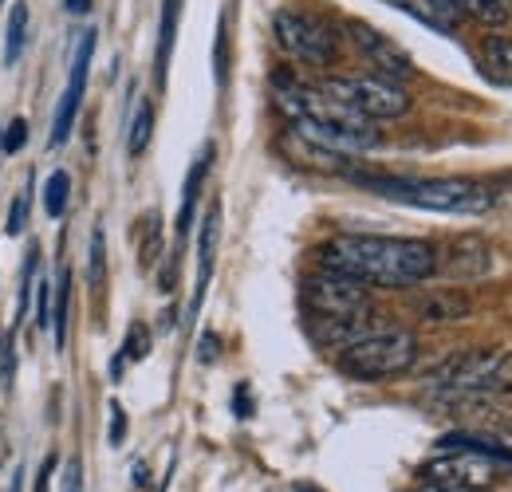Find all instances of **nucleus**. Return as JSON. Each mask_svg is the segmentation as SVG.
Returning a JSON list of instances; mask_svg holds the SVG:
<instances>
[{
  "mask_svg": "<svg viewBox=\"0 0 512 492\" xmlns=\"http://www.w3.org/2000/svg\"><path fill=\"white\" fill-rule=\"evenodd\" d=\"M414 363H418V339L398 327L363 331L339 351V370L355 382H386V378L406 374Z\"/></svg>",
  "mask_w": 512,
  "mask_h": 492,
  "instance_id": "nucleus-5",
  "label": "nucleus"
},
{
  "mask_svg": "<svg viewBox=\"0 0 512 492\" xmlns=\"http://www.w3.org/2000/svg\"><path fill=\"white\" fill-rule=\"evenodd\" d=\"M213 347H217V339H213V335H205V339H201V363H213V355H217Z\"/></svg>",
  "mask_w": 512,
  "mask_h": 492,
  "instance_id": "nucleus-34",
  "label": "nucleus"
},
{
  "mask_svg": "<svg viewBox=\"0 0 512 492\" xmlns=\"http://www.w3.org/2000/svg\"><path fill=\"white\" fill-rule=\"evenodd\" d=\"M178 20H182V0H162V16H158V52H154V79H158V87H166V71H170L174 40H178Z\"/></svg>",
  "mask_w": 512,
  "mask_h": 492,
  "instance_id": "nucleus-13",
  "label": "nucleus"
},
{
  "mask_svg": "<svg viewBox=\"0 0 512 492\" xmlns=\"http://www.w3.org/2000/svg\"><path fill=\"white\" fill-rule=\"evenodd\" d=\"M52 296H56V288L48 284V276L36 284V327L40 331H48L52 327Z\"/></svg>",
  "mask_w": 512,
  "mask_h": 492,
  "instance_id": "nucleus-27",
  "label": "nucleus"
},
{
  "mask_svg": "<svg viewBox=\"0 0 512 492\" xmlns=\"http://www.w3.org/2000/svg\"><path fill=\"white\" fill-rule=\"evenodd\" d=\"M272 99L280 107V115L288 119V130L316 142L323 150L335 154H367L383 142L379 126L363 115H355L351 107H343L339 99H331L323 87L300 83L292 71H276L272 75Z\"/></svg>",
  "mask_w": 512,
  "mask_h": 492,
  "instance_id": "nucleus-2",
  "label": "nucleus"
},
{
  "mask_svg": "<svg viewBox=\"0 0 512 492\" xmlns=\"http://www.w3.org/2000/svg\"><path fill=\"white\" fill-rule=\"evenodd\" d=\"M331 99H339L343 107H351L355 115L383 123V119H402L410 111V95L402 83L386 79V75H331L320 83Z\"/></svg>",
  "mask_w": 512,
  "mask_h": 492,
  "instance_id": "nucleus-6",
  "label": "nucleus"
},
{
  "mask_svg": "<svg viewBox=\"0 0 512 492\" xmlns=\"http://www.w3.org/2000/svg\"><path fill=\"white\" fill-rule=\"evenodd\" d=\"M217 241H221V201H213L201 217V233H197V284H193V315L201 308L209 280H213V260H217Z\"/></svg>",
  "mask_w": 512,
  "mask_h": 492,
  "instance_id": "nucleus-11",
  "label": "nucleus"
},
{
  "mask_svg": "<svg viewBox=\"0 0 512 492\" xmlns=\"http://www.w3.org/2000/svg\"><path fill=\"white\" fill-rule=\"evenodd\" d=\"M158 252H162V225H158V213H154V217H146V241H142V252H138L142 268H150L158 260Z\"/></svg>",
  "mask_w": 512,
  "mask_h": 492,
  "instance_id": "nucleus-26",
  "label": "nucleus"
},
{
  "mask_svg": "<svg viewBox=\"0 0 512 492\" xmlns=\"http://www.w3.org/2000/svg\"><path fill=\"white\" fill-rule=\"evenodd\" d=\"M477 60L489 83L512 87V36H485L477 48Z\"/></svg>",
  "mask_w": 512,
  "mask_h": 492,
  "instance_id": "nucleus-14",
  "label": "nucleus"
},
{
  "mask_svg": "<svg viewBox=\"0 0 512 492\" xmlns=\"http://www.w3.org/2000/svg\"><path fill=\"white\" fill-rule=\"evenodd\" d=\"M304 304L312 311V323H316V335L327 343H351L355 335H363V319L371 311L367 300V288L351 276H339V272H316L304 280Z\"/></svg>",
  "mask_w": 512,
  "mask_h": 492,
  "instance_id": "nucleus-3",
  "label": "nucleus"
},
{
  "mask_svg": "<svg viewBox=\"0 0 512 492\" xmlns=\"http://www.w3.org/2000/svg\"><path fill=\"white\" fill-rule=\"evenodd\" d=\"M347 36H351V44L359 48V56L375 67V75H386V79H394V83L414 79V60H410V52H406L402 44H394L386 32L363 24V20H351V24H347Z\"/></svg>",
  "mask_w": 512,
  "mask_h": 492,
  "instance_id": "nucleus-9",
  "label": "nucleus"
},
{
  "mask_svg": "<svg viewBox=\"0 0 512 492\" xmlns=\"http://www.w3.org/2000/svg\"><path fill=\"white\" fill-rule=\"evenodd\" d=\"M363 185L379 197L426 209V213L481 217L493 209V189L465 182V178H363Z\"/></svg>",
  "mask_w": 512,
  "mask_h": 492,
  "instance_id": "nucleus-4",
  "label": "nucleus"
},
{
  "mask_svg": "<svg viewBox=\"0 0 512 492\" xmlns=\"http://www.w3.org/2000/svg\"><path fill=\"white\" fill-rule=\"evenodd\" d=\"M56 465H60L56 457H48V461L40 465V473H36V489H32V492H48V489H52V473H56Z\"/></svg>",
  "mask_w": 512,
  "mask_h": 492,
  "instance_id": "nucleus-32",
  "label": "nucleus"
},
{
  "mask_svg": "<svg viewBox=\"0 0 512 492\" xmlns=\"http://www.w3.org/2000/svg\"><path fill=\"white\" fill-rule=\"evenodd\" d=\"M24 142H28V123L24 119H12V123L4 126V134H0V150L4 154H16V150H24Z\"/></svg>",
  "mask_w": 512,
  "mask_h": 492,
  "instance_id": "nucleus-30",
  "label": "nucleus"
},
{
  "mask_svg": "<svg viewBox=\"0 0 512 492\" xmlns=\"http://www.w3.org/2000/svg\"><path fill=\"white\" fill-rule=\"evenodd\" d=\"M67 308H71V268L60 272L56 296H52V339H56V347H64L67 339Z\"/></svg>",
  "mask_w": 512,
  "mask_h": 492,
  "instance_id": "nucleus-18",
  "label": "nucleus"
},
{
  "mask_svg": "<svg viewBox=\"0 0 512 492\" xmlns=\"http://www.w3.org/2000/svg\"><path fill=\"white\" fill-rule=\"evenodd\" d=\"M87 280H91V288H103V280H107V237H103V229H99V225H95V233H91Z\"/></svg>",
  "mask_w": 512,
  "mask_h": 492,
  "instance_id": "nucleus-22",
  "label": "nucleus"
},
{
  "mask_svg": "<svg viewBox=\"0 0 512 492\" xmlns=\"http://www.w3.org/2000/svg\"><path fill=\"white\" fill-rule=\"evenodd\" d=\"M272 36L276 44L300 63H312V67H327V63L339 60V36L335 28L320 20L316 12H304V8H280L272 16Z\"/></svg>",
  "mask_w": 512,
  "mask_h": 492,
  "instance_id": "nucleus-7",
  "label": "nucleus"
},
{
  "mask_svg": "<svg viewBox=\"0 0 512 492\" xmlns=\"http://www.w3.org/2000/svg\"><path fill=\"white\" fill-rule=\"evenodd\" d=\"M123 437H127V414L119 402H111V445H123Z\"/></svg>",
  "mask_w": 512,
  "mask_h": 492,
  "instance_id": "nucleus-31",
  "label": "nucleus"
},
{
  "mask_svg": "<svg viewBox=\"0 0 512 492\" xmlns=\"http://www.w3.org/2000/svg\"><path fill=\"white\" fill-rule=\"evenodd\" d=\"M0 4H4V0H0Z\"/></svg>",
  "mask_w": 512,
  "mask_h": 492,
  "instance_id": "nucleus-38",
  "label": "nucleus"
},
{
  "mask_svg": "<svg viewBox=\"0 0 512 492\" xmlns=\"http://www.w3.org/2000/svg\"><path fill=\"white\" fill-rule=\"evenodd\" d=\"M91 56H95V28H87V32H83V40H79V52H75V63H71V79H67V91H64V99H60L56 123H52V146H64L67 138H71L75 115H79V107H83V95H87Z\"/></svg>",
  "mask_w": 512,
  "mask_h": 492,
  "instance_id": "nucleus-10",
  "label": "nucleus"
},
{
  "mask_svg": "<svg viewBox=\"0 0 512 492\" xmlns=\"http://www.w3.org/2000/svg\"><path fill=\"white\" fill-rule=\"evenodd\" d=\"M146 355H150V331H146L142 323H130L127 343H123L119 359H123V363H138V359H146Z\"/></svg>",
  "mask_w": 512,
  "mask_h": 492,
  "instance_id": "nucleus-24",
  "label": "nucleus"
},
{
  "mask_svg": "<svg viewBox=\"0 0 512 492\" xmlns=\"http://www.w3.org/2000/svg\"><path fill=\"white\" fill-rule=\"evenodd\" d=\"M481 390H493V394H512V351L505 355H489V367L481 378Z\"/></svg>",
  "mask_w": 512,
  "mask_h": 492,
  "instance_id": "nucleus-20",
  "label": "nucleus"
},
{
  "mask_svg": "<svg viewBox=\"0 0 512 492\" xmlns=\"http://www.w3.org/2000/svg\"><path fill=\"white\" fill-rule=\"evenodd\" d=\"M0 154H4V150H0Z\"/></svg>",
  "mask_w": 512,
  "mask_h": 492,
  "instance_id": "nucleus-39",
  "label": "nucleus"
},
{
  "mask_svg": "<svg viewBox=\"0 0 512 492\" xmlns=\"http://www.w3.org/2000/svg\"><path fill=\"white\" fill-rule=\"evenodd\" d=\"M67 197H71V178H67V170L48 174V185H44V213H48V217H64Z\"/></svg>",
  "mask_w": 512,
  "mask_h": 492,
  "instance_id": "nucleus-21",
  "label": "nucleus"
},
{
  "mask_svg": "<svg viewBox=\"0 0 512 492\" xmlns=\"http://www.w3.org/2000/svg\"><path fill=\"white\" fill-rule=\"evenodd\" d=\"M457 453H449L442 461L426 465V477L434 485H449V489H469V492H485L497 481V457L481 453V449H461V445H449Z\"/></svg>",
  "mask_w": 512,
  "mask_h": 492,
  "instance_id": "nucleus-8",
  "label": "nucleus"
},
{
  "mask_svg": "<svg viewBox=\"0 0 512 492\" xmlns=\"http://www.w3.org/2000/svg\"><path fill=\"white\" fill-rule=\"evenodd\" d=\"M67 12H75V16L91 12V0H67Z\"/></svg>",
  "mask_w": 512,
  "mask_h": 492,
  "instance_id": "nucleus-35",
  "label": "nucleus"
},
{
  "mask_svg": "<svg viewBox=\"0 0 512 492\" xmlns=\"http://www.w3.org/2000/svg\"><path fill=\"white\" fill-rule=\"evenodd\" d=\"M461 311H465V304H461V300H446V296H434V300L422 304V315H426V319H457Z\"/></svg>",
  "mask_w": 512,
  "mask_h": 492,
  "instance_id": "nucleus-28",
  "label": "nucleus"
},
{
  "mask_svg": "<svg viewBox=\"0 0 512 492\" xmlns=\"http://www.w3.org/2000/svg\"><path fill=\"white\" fill-rule=\"evenodd\" d=\"M28 201H32L28 189H20V193L12 197V205H8V221H4V233H8V237H20V233L28 229Z\"/></svg>",
  "mask_w": 512,
  "mask_h": 492,
  "instance_id": "nucleus-25",
  "label": "nucleus"
},
{
  "mask_svg": "<svg viewBox=\"0 0 512 492\" xmlns=\"http://www.w3.org/2000/svg\"><path fill=\"white\" fill-rule=\"evenodd\" d=\"M146 481H150V473H146V465L138 461V465H134V485H146Z\"/></svg>",
  "mask_w": 512,
  "mask_h": 492,
  "instance_id": "nucleus-36",
  "label": "nucleus"
},
{
  "mask_svg": "<svg viewBox=\"0 0 512 492\" xmlns=\"http://www.w3.org/2000/svg\"><path fill=\"white\" fill-rule=\"evenodd\" d=\"M12 378H16V347L12 335H0V386L12 390Z\"/></svg>",
  "mask_w": 512,
  "mask_h": 492,
  "instance_id": "nucleus-29",
  "label": "nucleus"
},
{
  "mask_svg": "<svg viewBox=\"0 0 512 492\" xmlns=\"http://www.w3.org/2000/svg\"><path fill=\"white\" fill-rule=\"evenodd\" d=\"M209 166H213V146H205L201 154H197V162L190 166V174H186V185H182V209H178V233L186 237L193 225V213H197V197H201V185L209 178Z\"/></svg>",
  "mask_w": 512,
  "mask_h": 492,
  "instance_id": "nucleus-15",
  "label": "nucleus"
},
{
  "mask_svg": "<svg viewBox=\"0 0 512 492\" xmlns=\"http://www.w3.org/2000/svg\"><path fill=\"white\" fill-rule=\"evenodd\" d=\"M213 75H217V87L229 83V24L225 16L217 20V44H213Z\"/></svg>",
  "mask_w": 512,
  "mask_h": 492,
  "instance_id": "nucleus-23",
  "label": "nucleus"
},
{
  "mask_svg": "<svg viewBox=\"0 0 512 492\" xmlns=\"http://www.w3.org/2000/svg\"><path fill=\"white\" fill-rule=\"evenodd\" d=\"M461 16H473L485 28H501L509 20V0H453Z\"/></svg>",
  "mask_w": 512,
  "mask_h": 492,
  "instance_id": "nucleus-16",
  "label": "nucleus"
},
{
  "mask_svg": "<svg viewBox=\"0 0 512 492\" xmlns=\"http://www.w3.org/2000/svg\"><path fill=\"white\" fill-rule=\"evenodd\" d=\"M150 134H154V107H150V99H142V103L134 107V119H130V138H127L130 158H142V154H146Z\"/></svg>",
  "mask_w": 512,
  "mask_h": 492,
  "instance_id": "nucleus-17",
  "label": "nucleus"
},
{
  "mask_svg": "<svg viewBox=\"0 0 512 492\" xmlns=\"http://www.w3.org/2000/svg\"><path fill=\"white\" fill-rule=\"evenodd\" d=\"M418 492H469V489H449V485H434V481H430L426 489H418Z\"/></svg>",
  "mask_w": 512,
  "mask_h": 492,
  "instance_id": "nucleus-37",
  "label": "nucleus"
},
{
  "mask_svg": "<svg viewBox=\"0 0 512 492\" xmlns=\"http://www.w3.org/2000/svg\"><path fill=\"white\" fill-rule=\"evenodd\" d=\"M383 4L406 12L410 20H418V24L434 28V32H457V24L465 20L453 0H383Z\"/></svg>",
  "mask_w": 512,
  "mask_h": 492,
  "instance_id": "nucleus-12",
  "label": "nucleus"
},
{
  "mask_svg": "<svg viewBox=\"0 0 512 492\" xmlns=\"http://www.w3.org/2000/svg\"><path fill=\"white\" fill-rule=\"evenodd\" d=\"M24 36H28V4L16 0V8H12V16H8V44H4V63H8V67L20 60Z\"/></svg>",
  "mask_w": 512,
  "mask_h": 492,
  "instance_id": "nucleus-19",
  "label": "nucleus"
},
{
  "mask_svg": "<svg viewBox=\"0 0 512 492\" xmlns=\"http://www.w3.org/2000/svg\"><path fill=\"white\" fill-rule=\"evenodd\" d=\"M64 492H83V469H79V461H71V465H67Z\"/></svg>",
  "mask_w": 512,
  "mask_h": 492,
  "instance_id": "nucleus-33",
  "label": "nucleus"
},
{
  "mask_svg": "<svg viewBox=\"0 0 512 492\" xmlns=\"http://www.w3.org/2000/svg\"><path fill=\"white\" fill-rule=\"evenodd\" d=\"M316 260L327 272L351 276L363 288H414L438 272V248L414 237H375L343 233L316 248Z\"/></svg>",
  "mask_w": 512,
  "mask_h": 492,
  "instance_id": "nucleus-1",
  "label": "nucleus"
}]
</instances>
